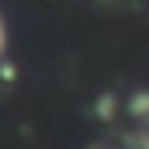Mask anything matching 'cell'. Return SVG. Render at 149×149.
Returning a JSON list of instances; mask_svg holds the SVG:
<instances>
[{
	"mask_svg": "<svg viewBox=\"0 0 149 149\" xmlns=\"http://www.w3.org/2000/svg\"><path fill=\"white\" fill-rule=\"evenodd\" d=\"M4 47H7V26H4V18H0V55H4Z\"/></svg>",
	"mask_w": 149,
	"mask_h": 149,
	"instance_id": "6da1fadb",
	"label": "cell"
}]
</instances>
